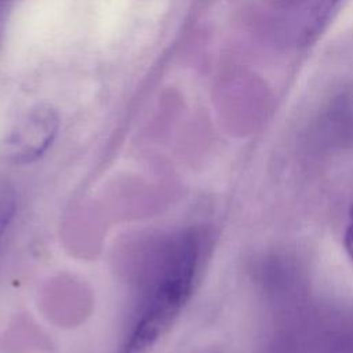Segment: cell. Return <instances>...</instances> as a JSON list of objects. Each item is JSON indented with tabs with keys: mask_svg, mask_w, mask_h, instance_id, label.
<instances>
[{
	"mask_svg": "<svg viewBox=\"0 0 353 353\" xmlns=\"http://www.w3.org/2000/svg\"><path fill=\"white\" fill-rule=\"evenodd\" d=\"M197 262L199 243L194 233L183 232L171 240L139 317L119 353L152 352L188 302Z\"/></svg>",
	"mask_w": 353,
	"mask_h": 353,
	"instance_id": "1",
	"label": "cell"
},
{
	"mask_svg": "<svg viewBox=\"0 0 353 353\" xmlns=\"http://www.w3.org/2000/svg\"><path fill=\"white\" fill-rule=\"evenodd\" d=\"M59 128V116L48 103L26 110L1 141L0 153L7 163L22 165L39 160L54 142Z\"/></svg>",
	"mask_w": 353,
	"mask_h": 353,
	"instance_id": "2",
	"label": "cell"
},
{
	"mask_svg": "<svg viewBox=\"0 0 353 353\" xmlns=\"http://www.w3.org/2000/svg\"><path fill=\"white\" fill-rule=\"evenodd\" d=\"M17 212V196L12 188L4 186L0 190V237L12 222Z\"/></svg>",
	"mask_w": 353,
	"mask_h": 353,
	"instance_id": "3",
	"label": "cell"
},
{
	"mask_svg": "<svg viewBox=\"0 0 353 353\" xmlns=\"http://www.w3.org/2000/svg\"><path fill=\"white\" fill-rule=\"evenodd\" d=\"M345 247H346L349 256L353 261V205L349 212V222H347V228L345 232Z\"/></svg>",
	"mask_w": 353,
	"mask_h": 353,
	"instance_id": "4",
	"label": "cell"
}]
</instances>
